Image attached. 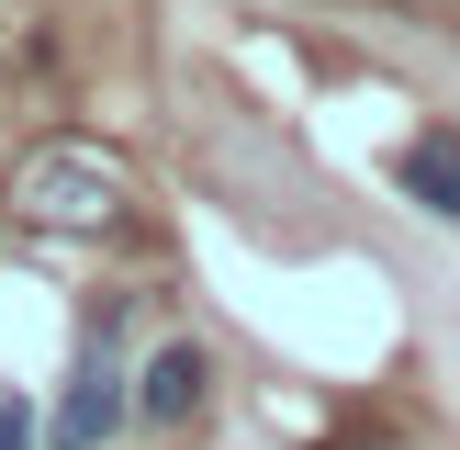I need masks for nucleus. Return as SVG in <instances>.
<instances>
[{"mask_svg":"<svg viewBox=\"0 0 460 450\" xmlns=\"http://www.w3.org/2000/svg\"><path fill=\"white\" fill-rule=\"evenodd\" d=\"M124 405H135L146 428H180V417L202 405V349H191V338H169V349L135 372V394H124Z\"/></svg>","mask_w":460,"mask_h":450,"instance_id":"3","label":"nucleus"},{"mask_svg":"<svg viewBox=\"0 0 460 450\" xmlns=\"http://www.w3.org/2000/svg\"><path fill=\"white\" fill-rule=\"evenodd\" d=\"M12 202L34 225H67V237H112L124 225V169L102 147H34L22 180H12Z\"/></svg>","mask_w":460,"mask_h":450,"instance_id":"1","label":"nucleus"},{"mask_svg":"<svg viewBox=\"0 0 460 450\" xmlns=\"http://www.w3.org/2000/svg\"><path fill=\"white\" fill-rule=\"evenodd\" d=\"M0 450H34V405L22 394H0Z\"/></svg>","mask_w":460,"mask_h":450,"instance_id":"5","label":"nucleus"},{"mask_svg":"<svg viewBox=\"0 0 460 450\" xmlns=\"http://www.w3.org/2000/svg\"><path fill=\"white\" fill-rule=\"evenodd\" d=\"M112 428H124V327H112V315H90L79 372H67V394H57V417H45V439H57V450H102Z\"/></svg>","mask_w":460,"mask_h":450,"instance_id":"2","label":"nucleus"},{"mask_svg":"<svg viewBox=\"0 0 460 450\" xmlns=\"http://www.w3.org/2000/svg\"><path fill=\"white\" fill-rule=\"evenodd\" d=\"M394 180L427 202V214H449L460 225V135L449 124H427V135H404V158H394Z\"/></svg>","mask_w":460,"mask_h":450,"instance_id":"4","label":"nucleus"}]
</instances>
